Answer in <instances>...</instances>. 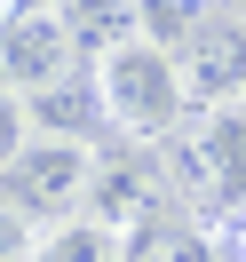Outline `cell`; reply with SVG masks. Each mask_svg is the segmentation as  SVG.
Segmentation results:
<instances>
[{
  "instance_id": "cell-1",
  "label": "cell",
  "mask_w": 246,
  "mask_h": 262,
  "mask_svg": "<svg viewBox=\"0 0 246 262\" xmlns=\"http://www.w3.org/2000/svg\"><path fill=\"white\" fill-rule=\"evenodd\" d=\"M96 88H103V119H111L119 143H167V135L191 119V103H183V80H175V56L151 48V40H135V48L103 56L96 64Z\"/></svg>"
},
{
  "instance_id": "cell-2",
  "label": "cell",
  "mask_w": 246,
  "mask_h": 262,
  "mask_svg": "<svg viewBox=\"0 0 246 262\" xmlns=\"http://www.w3.org/2000/svg\"><path fill=\"white\" fill-rule=\"evenodd\" d=\"M96 151L103 143H48V135H32L16 159L0 167V207L24 214L32 230H56V223H72V214H87Z\"/></svg>"
},
{
  "instance_id": "cell-3",
  "label": "cell",
  "mask_w": 246,
  "mask_h": 262,
  "mask_svg": "<svg viewBox=\"0 0 246 262\" xmlns=\"http://www.w3.org/2000/svg\"><path fill=\"white\" fill-rule=\"evenodd\" d=\"M80 48H72L64 16L56 8H8L0 16V80L16 88V96H40L56 80H80Z\"/></svg>"
},
{
  "instance_id": "cell-4",
  "label": "cell",
  "mask_w": 246,
  "mask_h": 262,
  "mask_svg": "<svg viewBox=\"0 0 246 262\" xmlns=\"http://www.w3.org/2000/svg\"><path fill=\"white\" fill-rule=\"evenodd\" d=\"M175 80H183L191 119L246 103V16H207V24H198V40L175 56Z\"/></svg>"
},
{
  "instance_id": "cell-5",
  "label": "cell",
  "mask_w": 246,
  "mask_h": 262,
  "mask_svg": "<svg viewBox=\"0 0 246 262\" xmlns=\"http://www.w3.org/2000/svg\"><path fill=\"white\" fill-rule=\"evenodd\" d=\"M24 112H32V135H48V143H119L111 119H103V88H96V72H80V80H56V88H40V96H24Z\"/></svg>"
},
{
  "instance_id": "cell-6",
  "label": "cell",
  "mask_w": 246,
  "mask_h": 262,
  "mask_svg": "<svg viewBox=\"0 0 246 262\" xmlns=\"http://www.w3.org/2000/svg\"><path fill=\"white\" fill-rule=\"evenodd\" d=\"M56 16H64V32H72V48H80L87 72L103 56H119V48L143 40V0H64Z\"/></svg>"
},
{
  "instance_id": "cell-7",
  "label": "cell",
  "mask_w": 246,
  "mask_h": 262,
  "mask_svg": "<svg viewBox=\"0 0 246 262\" xmlns=\"http://www.w3.org/2000/svg\"><path fill=\"white\" fill-rule=\"evenodd\" d=\"M198 143H207L214 183H222V199H230V223H238V214H246V103L207 112V119H198Z\"/></svg>"
},
{
  "instance_id": "cell-8",
  "label": "cell",
  "mask_w": 246,
  "mask_h": 262,
  "mask_svg": "<svg viewBox=\"0 0 246 262\" xmlns=\"http://www.w3.org/2000/svg\"><path fill=\"white\" fill-rule=\"evenodd\" d=\"M127 230H111V223H96V214H72V223H56V230H40V254L32 262H127Z\"/></svg>"
},
{
  "instance_id": "cell-9",
  "label": "cell",
  "mask_w": 246,
  "mask_h": 262,
  "mask_svg": "<svg viewBox=\"0 0 246 262\" xmlns=\"http://www.w3.org/2000/svg\"><path fill=\"white\" fill-rule=\"evenodd\" d=\"M198 24H207V0H143V40L167 56H183L198 40Z\"/></svg>"
},
{
  "instance_id": "cell-10",
  "label": "cell",
  "mask_w": 246,
  "mask_h": 262,
  "mask_svg": "<svg viewBox=\"0 0 246 262\" xmlns=\"http://www.w3.org/2000/svg\"><path fill=\"white\" fill-rule=\"evenodd\" d=\"M24 143H32V112H24V96H16V88H0V167L16 159Z\"/></svg>"
},
{
  "instance_id": "cell-11",
  "label": "cell",
  "mask_w": 246,
  "mask_h": 262,
  "mask_svg": "<svg viewBox=\"0 0 246 262\" xmlns=\"http://www.w3.org/2000/svg\"><path fill=\"white\" fill-rule=\"evenodd\" d=\"M32 254H40V230L24 223V214L0 207V262H32Z\"/></svg>"
},
{
  "instance_id": "cell-12",
  "label": "cell",
  "mask_w": 246,
  "mask_h": 262,
  "mask_svg": "<svg viewBox=\"0 0 246 262\" xmlns=\"http://www.w3.org/2000/svg\"><path fill=\"white\" fill-rule=\"evenodd\" d=\"M222 246H230V254H222V262H246V214H238V223H230V230H222Z\"/></svg>"
},
{
  "instance_id": "cell-13",
  "label": "cell",
  "mask_w": 246,
  "mask_h": 262,
  "mask_svg": "<svg viewBox=\"0 0 246 262\" xmlns=\"http://www.w3.org/2000/svg\"><path fill=\"white\" fill-rule=\"evenodd\" d=\"M16 8H64V0H16Z\"/></svg>"
},
{
  "instance_id": "cell-14",
  "label": "cell",
  "mask_w": 246,
  "mask_h": 262,
  "mask_svg": "<svg viewBox=\"0 0 246 262\" xmlns=\"http://www.w3.org/2000/svg\"><path fill=\"white\" fill-rule=\"evenodd\" d=\"M238 8H246V0H238Z\"/></svg>"
},
{
  "instance_id": "cell-15",
  "label": "cell",
  "mask_w": 246,
  "mask_h": 262,
  "mask_svg": "<svg viewBox=\"0 0 246 262\" xmlns=\"http://www.w3.org/2000/svg\"><path fill=\"white\" fill-rule=\"evenodd\" d=\"M0 88H8V80H0Z\"/></svg>"
}]
</instances>
